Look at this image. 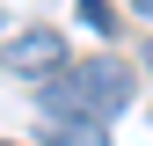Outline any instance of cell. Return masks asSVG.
Instances as JSON below:
<instances>
[{
	"instance_id": "obj_2",
	"label": "cell",
	"mask_w": 153,
	"mask_h": 146,
	"mask_svg": "<svg viewBox=\"0 0 153 146\" xmlns=\"http://www.w3.org/2000/svg\"><path fill=\"white\" fill-rule=\"evenodd\" d=\"M0 66L22 73V80H44V73H59V66H66V36H59V29H22L7 51H0Z\"/></svg>"
},
{
	"instance_id": "obj_7",
	"label": "cell",
	"mask_w": 153,
	"mask_h": 146,
	"mask_svg": "<svg viewBox=\"0 0 153 146\" xmlns=\"http://www.w3.org/2000/svg\"><path fill=\"white\" fill-rule=\"evenodd\" d=\"M0 146H15V139H0Z\"/></svg>"
},
{
	"instance_id": "obj_5",
	"label": "cell",
	"mask_w": 153,
	"mask_h": 146,
	"mask_svg": "<svg viewBox=\"0 0 153 146\" xmlns=\"http://www.w3.org/2000/svg\"><path fill=\"white\" fill-rule=\"evenodd\" d=\"M131 7H139V15H153V0H131Z\"/></svg>"
},
{
	"instance_id": "obj_1",
	"label": "cell",
	"mask_w": 153,
	"mask_h": 146,
	"mask_svg": "<svg viewBox=\"0 0 153 146\" xmlns=\"http://www.w3.org/2000/svg\"><path fill=\"white\" fill-rule=\"evenodd\" d=\"M124 102H131V66L124 59L59 66V73H44V95H36V110L51 124H109Z\"/></svg>"
},
{
	"instance_id": "obj_6",
	"label": "cell",
	"mask_w": 153,
	"mask_h": 146,
	"mask_svg": "<svg viewBox=\"0 0 153 146\" xmlns=\"http://www.w3.org/2000/svg\"><path fill=\"white\" fill-rule=\"evenodd\" d=\"M146 66H153V36H146Z\"/></svg>"
},
{
	"instance_id": "obj_3",
	"label": "cell",
	"mask_w": 153,
	"mask_h": 146,
	"mask_svg": "<svg viewBox=\"0 0 153 146\" xmlns=\"http://www.w3.org/2000/svg\"><path fill=\"white\" fill-rule=\"evenodd\" d=\"M80 22H88V29H102V36H117V15H109V0H80Z\"/></svg>"
},
{
	"instance_id": "obj_4",
	"label": "cell",
	"mask_w": 153,
	"mask_h": 146,
	"mask_svg": "<svg viewBox=\"0 0 153 146\" xmlns=\"http://www.w3.org/2000/svg\"><path fill=\"white\" fill-rule=\"evenodd\" d=\"M59 146H102V124H51Z\"/></svg>"
}]
</instances>
